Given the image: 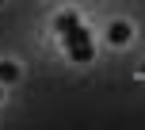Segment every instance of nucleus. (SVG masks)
Masks as SVG:
<instances>
[{
    "label": "nucleus",
    "mask_w": 145,
    "mask_h": 130,
    "mask_svg": "<svg viewBox=\"0 0 145 130\" xmlns=\"http://www.w3.org/2000/svg\"><path fill=\"white\" fill-rule=\"evenodd\" d=\"M138 77H145V61H141V65H138Z\"/></svg>",
    "instance_id": "5"
},
{
    "label": "nucleus",
    "mask_w": 145,
    "mask_h": 130,
    "mask_svg": "<svg viewBox=\"0 0 145 130\" xmlns=\"http://www.w3.org/2000/svg\"><path fill=\"white\" fill-rule=\"evenodd\" d=\"M4 96H8V84H4V80H0V103H4Z\"/></svg>",
    "instance_id": "4"
},
{
    "label": "nucleus",
    "mask_w": 145,
    "mask_h": 130,
    "mask_svg": "<svg viewBox=\"0 0 145 130\" xmlns=\"http://www.w3.org/2000/svg\"><path fill=\"white\" fill-rule=\"evenodd\" d=\"M54 27H57V35H61V42H65V54L72 61H92L95 58V46H92V35H88V27L80 23V15L76 12H61L57 19H54Z\"/></svg>",
    "instance_id": "1"
},
{
    "label": "nucleus",
    "mask_w": 145,
    "mask_h": 130,
    "mask_svg": "<svg viewBox=\"0 0 145 130\" xmlns=\"http://www.w3.org/2000/svg\"><path fill=\"white\" fill-rule=\"evenodd\" d=\"M0 80H4L8 88L19 84V80H23V65L15 61V58H0Z\"/></svg>",
    "instance_id": "3"
},
{
    "label": "nucleus",
    "mask_w": 145,
    "mask_h": 130,
    "mask_svg": "<svg viewBox=\"0 0 145 130\" xmlns=\"http://www.w3.org/2000/svg\"><path fill=\"white\" fill-rule=\"evenodd\" d=\"M4 4H8V0H0V8H4Z\"/></svg>",
    "instance_id": "6"
},
{
    "label": "nucleus",
    "mask_w": 145,
    "mask_h": 130,
    "mask_svg": "<svg viewBox=\"0 0 145 130\" xmlns=\"http://www.w3.org/2000/svg\"><path fill=\"white\" fill-rule=\"evenodd\" d=\"M103 38H107L111 50H126V46L134 42V23L130 19H111L107 31H103Z\"/></svg>",
    "instance_id": "2"
}]
</instances>
